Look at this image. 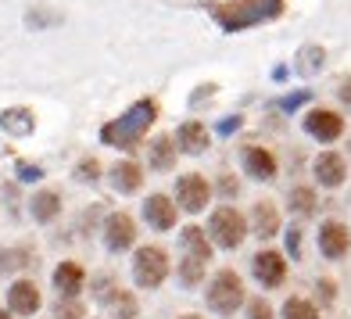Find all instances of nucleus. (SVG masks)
I'll use <instances>...</instances> for the list:
<instances>
[{
	"instance_id": "1",
	"label": "nucleus",
	"mask_w": 351,
	"mask_h": 319,
	"mask_svg": "<svg viewBox=\"0 0 351 319\" xmlns=\"http://www.w3.org/2000/svg\"><path fill=\"white\" fill-rule=\"evenodd\" d=\"M208 14L226 29V33H241L258 22L280 19L283 14V0H212Z\"/></svg>"
},
{
	"instance_id": "2",
	"label": "nucleus",
	"mask_w": 351,
	"mask_h": 319,
	"mask_svg": "<svg viewBox=\"0 0 351 319\" xmlns=\"http://www.w3.org/2000/svg\"><path fill=\"white\" fill-rule=\"evenodd\" d=\"M158 119V101H136L125 115H119L115 122H108L101 130V140L108 143V147H122V151H133L136 143L147 137V130L154 126Z\"/></svg>"
},
{
	"instance_id": "3",
	"label": "nucleus",
	"mask_w": 351,
	"mask_h": 319,
	"mask_svg": "<svg viewBox=\"0 0 351 319\" xmlns=\"http://www.w3.org/2000/svg\"><path fill=\"white\" fill-rule=\"evenodd\" d=\"M183 248H186V255L180 262V276H183V283L194 287V283L204 280V269L212 262V244H208V237H204L201 226H186L183 230Z\"/></svg>"
},
{
	"instance_id": "4",
	"label": "nucleus",
	"mask_w": 351,
	"mask_h": 319,
	"mask_svg": "<svg viewBox=\"0 0 351 319\" xmlns=\"http://www.w3.org/2000/svg\"><path fill=\"white\" fill-rule=\"evenodd\" d=\"M244 280L233 273V269H219V273L212 276V287H208V305L212 312L219 316H233L237 309L244 305Z\"/></svg>"
},
{
	"instance_id": "5",
	"label": "nucleus",
	"mask_w": 351,
	"mask_h": 319,
	"mask_svg": "<svg viewBox=\"0 0 351 319\" xmlns=\"http://www.w3.org/2000/svg\"><path fill=\"white\" fill-rule=\"evenodd\" d=\"M169 276V255L162 248H140L136 259H133V280L140 287H162Z\"/></svg>"
},
{
	"instance_id": "6",
	"label": "nucleus",
	"mask_w": 351,
	"mask_h": 319,
	"mask_svg": "<svg viewBox=\"0 0 351 319\" xmlns=\"http://www.w3.org/2000/svg\"><path fill=\"white\" fill-rule=\"evenodd\" d=\"M212 237H215V244L219 248H241L244 244V237H247V219L237 212V209H215L212 215Z\"/></svg>"
},
{
	"instance_id": "7",
	"label": "nucleus",
	"mask_w": 351,
	"mask_h": 319,
	"mask_svg": "<svg viewBox=\"0 0 351 319\" xmlns=\"http://www.w3.org/2000/svg\"><path fill=\"white\" fill-rule=\"evenodd\" d=\"M176 198H180V204L186 212H201L204 204H208V198H212V187H208L204 176L190 172V176H183L180 183H176Z\"/></svg>"
},
{
	"instance_id": "8",
	"label": "nucleus",
	"mask_w": 351,
	"mask_h": 319,
	"mask_svg": "<svg viewBox=\"0 0 351 319\" xmlns=\"http://www.w3.org/2000/svg\"><path fill=\"white\" fill-rule=\"evenodd\" d=\"M133 241H136V222L125 212H111L104 222V244L111 251H125V248H133Z\"/></svg>"
},
{
	"instance_id": "9",
	"label": "nucleus",
	"mask_w": 351,
	"mask_h": 319,
	"mask_svg": "<svg viewBox=\"0 0 351 319\" xmlns=\"http://www.w3.org/2000/svg\"><path fill=\"white\" fill-rule=\"evenodd\" d=\"M305 130H308V137L326 143V140H337L344 133V119L337 115V111H330V108H315V111L305 115Z\"/></svg>"
},
{
	"instance_id": "10",
	"label": "nucleus",
	"mask_w": 351,
	"mask_h": 319,
	"mask_svg": "<svg viewBox=\"0 0 351 319\" xmlns=\"http://www.w3.org/2000/svg\"><path fill=\"white\" fill-rule=\"evenodd\" d=\"M43 305V298H40V287L33 280H19V283H11V291H8V309L11 316H33L40 312Z\"/></svg>"
},
{
	"instance_id": "11",
	"label": "nucleus",
	"mask_w": 351,
	"mask_h": 319,
	"mask_svg": "<svg viewBox=\"0 0 351 319\" xmlns=\"http://www.w3.org/2000/svg\"><path fill=\"white\" fill-rule=\"evenodd\" d=\"M251 269H254V276L262 280V287H280L283 276H287V259L276 255V251H258Z\"/></svg>"
},
{
	"instance_id": "12",
	"label": "nucleus",
	"mask_w": 351,
	"mask_h": 319,
	"mask_svg": "<svg viewBox=\"0 0 351 319\" xmlns=\"http://www.w3.org/2000/svg\"><path fill=\"white\" fill-rule=\"evenodd\" d=\"M348 244H351V237H348V226L337 219H330L319 226V251L326 255V259H341V255H348Z\"/></svg>"
},
{
	"instance_id": "13",
	"label": "nucleus",
	"mask_w": 351,
	"mask_h": 319,
	"mask_svg": "<svg viewBox=\"0 0 351 319\" xmlns=\"http://www.w3.org/2000/svg\"><path fill=\"white\" fill-rule=\"evenodd\" d=\"M143 215L154 230H172L176 226V201H169L165 194H151L143 201Z\"/></svg>"
},
{
	"instance_id": "14",
	"label": "nucleus",
	"mask_w": 351,
	"mask_h": 319,
	"mask_svg": "<svg viewBox=\"0 0 351 319\" xmlns=\"http://www.w3.org/2000/svg\"><path fill=\"white\" fill-rule=\"evenodd\" d=\"M83 283H86L83 265H75V262H61V265L54 269V287H58V294L75 298L79 291H83Z\"/></svg>"
},
{
	"instance_id": "15",
	"label": "nucleus",
	"mask_w": 351,
	"mask_h": 319,
	"mask_svg": "<svg viewBox=\"0 0 351 319\" xmlns=\"http://www.w3.org/2000/svg\"><path fill=\"white\" fill-rule=\"evenodd\" d=\"M244 172H251L254 180H273L276 176V158L265 147H247L244 151Z\"/></svg>"
},
{
	"instance_id": "16",
	"label": "nucleus",
	"mask_w": 351,
	"mask_h": 319,
	"mask_svg": "<svg viewBox=\"0 0 351 319\" xmlns=\"http://www.w3.org/2000/svg\"><path fill=\"white\" fill-rule=\"evenodd\" d=\"M344 172H348V165H344L341 154L326 151V154L315 158V176H319V183H323V187H341L344 183Z\"/></svg>"
},
{
	"instance_id": "17",
	"label": "nucleus",
	"mask_w": 351,
	"mask_h": 319,
	"mask_svg": "<svg viewBox=\"0 0 351 319\" xmlns=\"http://www.w3.org/2000/svg\"><path fill=\"white\" fill-rule=\"evenodd\" d=\"M208 143H212V137H208V130H204L201 122H183L180 126V151L201 154V151H208Z\"/></svg>"
},
{
	"instance_id": "18",
	"label": "nucleus",
	"mask_w": 351,
	"mask_h": 319,
	"mask_svg": "<svg viewBox=\"0 0 351 319\" xmlns=\"http://www.w3.org/2000/svg\"><path fill=\"white\" fill-rule=\"evenodd\" d=\"M251 219H254V233H258V237H276L280 233V212H276V204L258 201V204H254V212H251Z\"/></svg>"
},
{
	"instance_id": "19",
	"label": "nucleus",
	"mask_w": 351,
	"mask_h": 319,
	"mask_svg": "<svg viewBox=\"0 0 351 319\" xmlns=\"http://www.w3.org/2000/svg\"><path fill=\"white\" fill-rule=\"evenodd\" d=\"M111 183H115V190H122V194H133L143 183V169L136 162H119L111 169Z\"/></svg>"
},
{
	"instance_id": "20",
	"label": "nucleus",
	"mask_w": 351,
	"mask_h": 319,
	"mask_svg": "<svg viewBox=\"0 0 351 319\" xmlns=\"http://www.w3.org/2000/svg\"><path fill=\"white\" fill-rule=\"evenodd\" d=\"M151 169H158V172L176 169V143H172V137L151 140Z\"/></svg>"
},
{
	"instance_id": "21",
	"label": "nucleus",
	"mask_w": 351,
	"mask_h": 319,
	"mask_svg": "<svg viewBox=\"0 0 351 319\" xmlns=\"http://www.w3.org/2000/svg\"><path fill=\"white\" fill-rule=\"evenodd\" d=\"M58 212H61V198L54 190H40L33 198V219L36 222H51V219H58Z\"/></svg>"
},
{
	"instance_id": "22",
	"label": "nucleus",
	"mask_w": 351,
	"mask_h": 319,
	"mask_svg": "<svg viewBox=\"0 0 351 319\" xmlns=\"http://www.w3.org/2000/svg\"><path fill=\"white\" fill-rule=\"evenodd\" d=\"M0 126L11 130V133H29V130H33V111H25V108L0 111Z\"/></svg>"
},
{
	"instance_id": "23",
	"label": "nucleus",
	"mask_w": 351,
	"mask_h": 319,
	"mask_svg": "<svg viewBox=\"0 0 351 319\" xmlns=\"http://www.w3.org/2000/svg\"><path fill=\"white\" fill-rule=\"evenodd\" d=\"M283 319H319V309L305 298H291L283 305Z\"/></svg>"
},
{
	"instance_id": "24",
	"label": "nucleus",
	"mask_w": 351,
	"mask_h": 319,
	"mask_svg": "<svg viewBox=\"0 0 351 319\" xmlns=\"http://www.w3.org/2000/svg\"><path fill=\"white\" fill-rule=\"evenodd\" d=\"M291 204H294V209H298L301 215H308V212L315 209V194H312L308 187H298L294 194H291Z\"/></svg>"
},
{
	"instance_id": "25",
	"label": "nucleus",
	"mask_w": 351,
	"mask_h": 319,
	"mask_svg": "<svg viewBox=\"0 0 351 319\" xmlns=\"http://www.w3.org/2000/svg\"><path fill=\"white\" fill-rule=\"evenodd\" d=\"M75 176H79V180H90V183H93V180L101 176V165L93 162V158H83V162H79V169H75Z\"/></svg>"
},
{
	"instance_id": "26",
	"label": "nucleus",
	"mask_w": 351,
	"mask_h": 319,
	"mask_svg": "<svg viewBox=\"0 0 351 319\" xmlns=\"http://www.w3.org/2000/svg\"><path fill=\"white\" fill-rule=\"evenodd\" d=\"M247 319H273V309H269V301L254 298L251 305H247Z\"/></svg>"
},
{
	"instance_id": "27",
	"label": "nucleus",
	"mask_w": 351,
	"mask_h": 319,
	"mask_svg": "<svg viewBox=\"0 0 351 319\" xmlns=\"http://www.w3.org/2000/svg\"><path fill=\"white\" fill-rule=\"evenodd\" d=\"M58 316H61V319H83V305H79V301H61Z\"/></svg>"
},
{
	"instance_id": "28",
	"label": "nucleus",
	"mask_w": 351,
	"mask_h": 319,
	"mask_svg": "<svg viewBox=\"0 0 351 319\" xmlns=\"http://www.w3.org/2000/svg\"><path fill=\"white\" fill-rule=\"evenodd\" d=\"M341 101L351 108V79H344V83H341Z\"/></svg>"
},
{
	"instance_id": "29",
	"label": "nucleus",
	"mask_w": 351,
	"mask_h": 319,
	"mask_svg": "<svg viewBox=\"0 0 351 319\" xmlns=\"http://www.w3.org/2000/svg\"><path fill=\"white\" fill-rule=\"evenodd\" d=\"M36 176H40L36 165H22V180H36Z\"/></svg>"
},
{
	"instance_id": "30",
	"label": "nucleus",
	"mask_w": 351,
	"mask_h": 319,
	"mask_svg": "<svg viewBox=\"0 0 351 319\" xmlns=\"http://www.w3.org/2000/svg\"><path fill=\"white\" fill-rule=\"evenodd\" d=\"M222 190H226V194H237V180H222Z\"/></svg>"
},
{
	"instance_id": "31",
	"label": "nucleus",
	"mask_w": 351,
	"mask_h": 319,
	"mask_svg": "<svg viewBox=\"0 0 351 319\" xmlns=\"http://www.w3.org/2000/svg\"><path fill=\"white\" fill-rule=\"evenodd\" d=\"M0 319H14V316H11V312H4V309H0Z\"/></svg>"
},
{
	"instance_id": "32",
	"label": "nucleus",
	"mask_w": 351,
	"mask_h": 319,
	"mask_svg": "<svg viewBox=\"0 0 351 319\" xmlns=\"http://www.w3.org/2000/svg\"><path fill=\"white\" fill-rule=\"evenodd\" d=\"M180 319H204V316H194V312H190V316H180Z\"/></svg>"
}]
</instances>
